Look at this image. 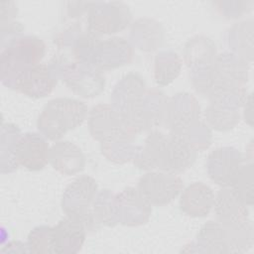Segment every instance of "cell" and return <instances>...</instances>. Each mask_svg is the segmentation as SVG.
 Segmentation results:
<instances>
[{"mask_svg": "<svg viewBox=\"0 0 254 254\" xmlns=\"http://www.w3.org/2000/svg\"><path fill=\"white\" fill-rule=\"evenodd\" d=\"M46 44L36 36L21 35L0 54V79L3 85L14 89L19 77L30 67L41 64Z\"/></svg>", "mask_w": 254, "mask_h": 254, "instance_id": "cell-1", "label": "cell"}, {"mask_svg": "<svg viewBox=\"0 0 254 254\" xmlns=\"http://www.w3.org/2000/svg\"><path fill=\"white\" fill-rule=\"evenodd\" d=\"M88 114L87 105L78 99L57 97L51 99L41 111L37 127L48 140L58 141L68 131L80 126Z\"/></svg>", "mask_w": 254, "mask_h": 254, "instance_id": "cell-2", "label": "cell"}, {"mask_svg": "<svg viewBox=\"0 0 254 254\" xmlns=\"http://www.w3.org/2000/svg\"><path fill=\"white\" fill-rule=\"evenodd\" d=\"M88 127L93 139L100 143L132 142L139 133L117 109L105 103L97 104L89 111Z\"/></svg>", "mask_w": 254, "mask_h": 254, "instance_id": "cell-3", "label": "cell"}, {"mask_svg": "<svg viewBox=\"0 0 254 254\" xmlns=\"http://www.w3.org/2000/svg\"><path fill=\"white\" fill-rule=\"evenodd\" d=\"M97 194V184L90 176H81L69 184L62 196V209L65 215L79 218L87 231L99 228L92 215V205Z\"/></svg>", "mask_w": 254, "mask_h": 254, "instance_id": "cell-4", "label": "cell"}, {"mask_svg": "<svg viewBox=\"0 0 254 254\" xmlns=\"http://www.w3.org/2000/svg\"><path fill=\"white\" fill-rule=\"evenodd\" d=\"M146 92L147 87L144 78L138 73L131 72L117 82L111 94V105L137 131Z\"/></svg>", "mask_w": 254, "mask_h": 254, "instance_id": "cell-5", "label": "cell"}, {"mask_svg": "<svg viewBox=\"0 0 254 254\" xmlns=\"http://www.w3.org/2000/svg\"><path fill=\"white\" fill-rule=\"evenodd\" d=\"M132 21V13L121 1L92 2L88 12L86 27L94 34L111 35L125 30Z\"/></svg>", "mask_w": 254, "mask_h": 254, "instance_id": "cell-6", "label": "cell"}, {"mask_svg": "<svg viewBox=\"0 0 254 254\" xmlns=\"http://www.w3.org/2000/svg\"><path fill=\"white\" fill-rule=\"evenodd\" d=\"M137 190L151 204L162 206L173 201L183 190V180L170 172H147L137 185Z\"/></svg>", "mask_w": 254, "mask_h": 254, "instance_id": "cell-7", "label": "cell"}, {"mask_svg": "<svg viewBox=\"0 0 254 254\" xmlns=\"http://www.w3.org/2000/svg\"><path fill=\"white\" fill-rule=\"evenodd\" d=\"M61 79L69 90L84 98L99 95L105 86L103 71L92 64L79 61L69 62L64 69Z\"/></svg>", "mask_w": 254, "mask_h": 254, "instance_id": "cell-8", "label": "cell"}, {"mask_svg": "<svg viewBox=\"0 0 254 254\" xmlns=\"http://www.w3.org/2000/svg\"><path fill=\"white\" fill-rule=\"evenodd\" d=\"M199 119V105L196 98L187 92L167 98L163 125L170 132L183 134Z\"/></svg>", "mask_w": 254, "mask_h": 254, "instance_id": "cell-9", "label": "cell"}, {"mask_svg": "<svg viewBox=\"0 0 254 254\" xmlns=\"http://www.w3.org/2000/svg\"><path fill=\"white\" fill-rule=\"evenodd\" d=\"M115 217L117 223L138 226L148 222L152 205L142 196L137 188L128 187L114 197Z\"/></svg>", "mask_w": 254, "mask_h": 254, "instance_id": "cell-10", "label": "cell"}, {"mask_svg": "<svg viewBox=\"0 0 254 254\" xmlns=\"http://www.w3.org/2000/svg\"><path fill=\"white\" fill-rule=\"evenodd\" d=\"M241 153L233 147H220L207 157L209 178L220 187H229L243 167Z\"/></svg>", "mask_w": 254, "mask_h": 254, "instance_id": "cell-11", "label": "cell"}, {"mask_svg": "<svg viewBox=\"0 0 254 254\" xmlns=\"http://www.w3.org/2000/svg\"><path fill=\"white\" fill-rule=\"evenodd\" d=\"M86 226L82 220L65 215L52 227L53 253H77L86 237Z\"/></svg>", "mask_w": 254, "mask_h": 254, "instance_id": "cell-12", "label": "cell"}, {"mask_svg": "<svg viewBox=\"0 0 254 254\" xmlns=\"http://www.w3.org/2000/svg\"><path fill=\"white\" fill-rule=\"evenodd\" d=\"M50 148L47 138L41 133L26 132L17 143V162L29 171L43 170L49 163Z\"/></svg>", "mask_w": 254, "mask_h": 254, "instance_id": "cell-13", "label": "cell"}, {"mask_svg": "<svg viewBox=\"0 0 254 254\" xmlns=\"http://www.w3.org/2000/svg\"><path fill=\"white\" fill-rule=\"evenodd\" d=\"M134 57L133 45L124 38L112 37L101 41L95 51L92 64L101 71L129 64Z\"/></svg>", "mask_w": 254, "mask_h": 254, "instance_id": "cell-14", "label": "cell"}, {"mask_svg": "<svg viewBox=\"0 0 254 254\" xmlns=\"http://www.w3.org/2000/svg\"><path fill=\"white\" fill-rule=\"evenodd\" d=\"M196 152L183 135L170 132L165 142L160 170L174 174L184 172L194 163Z\"/></svg>", "mask_w": 254, "mask_h": 254, "instance_id": "cell-15", "label": "cell"}, {"mask_svg": "<svg viewBox=\"0 0 254 254\" xmlns=\"http://www.w3.org/2000/svg\"><path fill=\"white\" fill-rule=\"evenodd\" d=\"M58 82L47 64H39L27 69L17 80L14 90L31 97L42 98L54 90Z\"/></svg>", "mask_w": 254, "mask_h": 254, "instance_id": "cell-16", "label": "cell"}, {"mask_svg": "<svg viewBox=\"0 0 254 254\" xmlns=\"http://www.w3.org/2000/svg\"><path fill=\"white\" fill-rule=\"evenodd\" d=\"M212 189L201 182H194L182 190L180 197L181 210L190 217H204L214 205Z\"/></svg>", "mask_w": 254, "mask_h": 254, "instance_id": "cell-17", "label": "cell"}, {"mask_svg": "<svg viewBox=\"0 0 254 254\" xmlns=\"http://www.w3.org/2000/svg\"><path fill=\"white\" fill-rule=\"evenodd\" d=\"M49 163L59 173L72 176L84 169L85 157L74 143L58 140L50 148Z\"/></svg>", "mask_w": 254, "mask_h": 254, "instance_id": "cell-18", "label": "cell"}, {"mask_svg": "<svg viewBox=\"0 0 254 254\" xmlns=\"http://www.w3.org/2000/svg\"><path fill=\"white\" fill-rule=\"evenodd\" d=\"M216 219L224 226H237L249 221V210L229 187H222L214 199Z\"/></svg>", "mask_w": 254, "mask_h": 254, "instance_id": "cell-19", "label": "cell"}, {"mask_svg": "<svg viewBox=\"0 0 254 254\" xmlns=\"http://www.w3.org/2000/svg\"><path fill=\"white\" fill-rule=\"evenodd\" d=\"M216 45L208 37L199 35L190 39L184 48V59L190 73L205 70L214 64Z\"/></svg>", "mask_w": 254, "mask_h": 254, "instance_id": "cell-20", "label": "cell"}, {"mask_svg": "<svg viewBox=\"0 0 254 254\" xmlns=\"http://www.w3.org/2000/svg\"><path fill=\"white\" fill-rule=\"evenodd\" d=\"M195 251L210 253H229L232 252V244L229 229L218 221H207L199 230Z\"/></svg>", "mask_w": 254, "mask_h": 254, "instance_id": "cell-21", "label": "cell"}, {"mask_svg": "<svg viewBox=\"0 0 254 254\" xmlns=\"http://www.w3.org/2000/svg\"><path fill=\"white\" fill-rule=\"evenodd\" d=\"M165 34L162 25L154 19H137L131 28V42L141 51L153 52L162 46Z\"/></svg>", "mask_w": 254, "mask_h": 254, "instance_id": "cell-22", "label": "cell"}, {"mask_svg": "<svg viewBox=\"0 0 254 254\" xmlns=\"http://www.w3.org/2000/svg\"><path fill=\"white\" fill-rule=\"evenodd\" d=\"M21 135V130L17 125L13 123H2L0 140L1 174H11L18 169L19 164L16 159V149Z\"/></svg>", "mask_w": 254, "mask_h": 254, "instance_id": "cell-23", "label": "cell"}, {"mask_svg": "<svg viewBox=\"0 0 254 254\" xmlns=\"http://www.w3.org/2000/svg\"><path fill=\"white\" fill-rule=\"evenodd\" d=\"M182 60L174 51H163L157 54L154 63V78L158 85L172 83L180 74Z\"/></svg>", "mask_w": 254, "mask_h": 254, "instance_id": "cell-24", "label": "cell"}, {"mask_svg": "<svg viewBox=\"0 0 254 254\" xmlns=\"http://www.w3.org/2000/svg\"><path fill=\"white\" fill-rule=\"evenodd\" d=\"M115 194L109 190H102L97 192L92 205V215L100 227V225L114 226L117 224L114 206Z\"/></svg>", "mask_w": 254, "mask_h": 254, "instance_id": "cell-25", "label": "cell"}, {"mask_svg": "<svg viewBox=\"0 0 254 254\" xmlns=\"http://www.w3.org/2000/svg\"><path fill=\"white\" fill-rule=\"evenodd\" d=\"M205 118L215 130L227 131L239 122L240 115L238 109L210 103L205 109Z\"/></svg>", "mask_w": 254, "mask_h": 254, "instance_id": "cell-26", "label": "cell"}, {"mask_svg": "<svg viewBox=\"0 0 254 254\" xmlns=\"http://www.w3.org/2000/svg\"><path fill=\"white\" fill-rule=\"evenodd\" d=\"M253 164L249 163L243 165L240 172L233 180L229 188L235 196L247 206L253 205L254 187H253Z\"/></svg>", "mask_w": 254, "mask_h": 254, "instance_id": "cell-27", "label": "cell"}, {"mask_svg": "<svg viewBox=\"0 0 254 254\" xmlns=\"http://www.w3.org/2000/svg\"><path fill=\"white\" fill-rule=\"evenodd\" d=\"M100 42V36L89 31L87 27L83 29L76 36L71 45L75 61L92 64L95 51Z\"/></svg>", "mask_w": 254, "mask_h": 254, "instance_id": "cell-28", "label": "cell"}, {"mask_svg": "<svg viewBox=\"0 0 254 254\" xmlns=\"http://www.w3.org/2000/svg\"><path fill=\"white\" fill-rule=\"evenodd\" d=\"M102 154L114 163L122 164L133 161L137 155L139 147L134 146L131 141H116L101 143Z\"/></svg>", "mask_w": 254, "mask_h": 254, "instance_id": "cell-29", "label": "cell"}, {"mask_svg": "<svg viewBox=\"0 0 254 254\" xmlns=\"http://www.w3.org/2000/svg\"><path fill=\"white\" fill-rule=\"evenodd\" d=\"M51 230L52 227L48 225H39L31 230L26 242L29 251L32 253H53Z\"/></svg>", "mask_w": 254, "mask_h": 254, "instance_id": "cell-30", "label": "cell"}, {"mask_svg": "<svg viewBox=\"0 0 254 254\" xmlns=\"http://www.w3.org/2000/svg\"><path fill=\"white\" fill-rule=\"evenodd\" d=\"M24 27L18 21H7L0 23V42L1 50L5 49L13 40L23 35Z\"/></svg>", "mask_w": 254, "mask_h": 254, "instance_id": "cell-31", "label": "cell"}, {"mask_svg": "<svg viewBox=\"0 0 254 254\" xmlns=\"http://www.w3.org/2000/svg\"><path fill=\"white\" fill-rule=\"evenodd\" d=\"M17 15V7L13 1L0 2V23L13 21Z\"/></svg>", "mask_w": 254, "mask_h": 254, "instance_id": "cell-32", "label": "cell"}, {"mask_svg": "<svg viewBox=\"0 0 254 254\" xmlns=\"http://www.w3.org/2000/svg\"><path fill=\"white\" fill-rule=\"evenodd\" d=\"M92 2H68L67 14L70 18L80 17V15L87 13Z\"/></svg>", "mask_w": 254, "mask_h": 254, "instance_id": "cell-33", "label": "cell"}, {"mask_svg": "<svg viewBox=\"0 0 254 254\" xmlns=\"http://www.w3.org/2000/svg\"><path fill=\"white\" fill-rule=\"evenodd\" d=\"M1 252H30L27 243L21 241H11L1 249Z\"/></svg>", "mask_w": 254, "mask_h": 254, "instance_id": "cell-34", "label": "cell"}]
</instances>
